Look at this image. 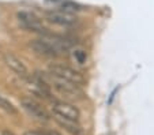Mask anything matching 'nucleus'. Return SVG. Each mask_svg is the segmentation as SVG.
I'll return each mask as SVG.
<instances>
[{"mask_svg": "<svg viewBox=\"0 0 154 135\" xmlns=\"http://www.w3.org/2000/svg\"><path fill=\"white\" fill-rule=\"evenodd\" d=\"M51 111H52L53 116H55L56 121H67V123H78L79 118H81V112L74 104L68 103V101H61L55 100L51 105Z\"/></svg>", "mask_w": 154, "mask_h": 135, "instance_id": "obj_1", "label": "nucleus"}, {"mask_svg": "<svg viewBox=\"0 0 154 135\" xmlns=\"http://www.w3.org/2000/svg\"><path fill=\"white\" fill-rule=\"evenodd\" d=\"M48 74L56 76V78H60V79H63V81H67V82L75 83V85H78V86H82L85 82V78L78 71L74 70L70 66L61 64V63L49 64V67H48Z\"/></svg>", "mask_w": 154, "mask_h": 135, "instance_id": "obj_2", "label": "nucleus"}, {"mask_svg": "<svg viewBox=\"0 0 154 135\" xmlns=\"http://www.w3.org/2000/svg\"><path fill=\"white\" fill-rule=\"evenodd\" d=\"M45 79H47L48 85L55 87L59 93L64 94V96H67V97H71V98H76L79 96H82V89L81 86L75 85V83H71V82H67V81H63L60 78H56L53 75H45L44 76Z\"/></svg>", "mask_w": 154, "mask_h": 135, "instance_id": "obj_3", "label": "nucleus"}, {"mask_svg": "<svg viewBox=\"0 0 154 135\" xmlns=\"http://www.w3.org/2000/svg\"><path fill=\"white\" fill-rule=\"evenodd\" d=\"M18 22L20 23V26L25 29L30 30V32H35V33H41V34H48V29L44 26L42 21L37 17L35 14L30 11H19L17 15Z\"/></svg>", "mask_w": 154, "mask_h": 135, "instance_id": "obj_4", "label": "nucleus"}, {"mask_svg": "<svg viewBox=\"0 0 154 135\" xmlns=\"http://www.w3.org/2000/svg\"><path fill=\"white\" fill-rule=\"evenodd\" d=\"M20 105H22V108L27 112V115L32 116L34 120L41 121V123H48V121L51 120V116H49L47 109L44 108L40 103L33 100V98H29V97L22 98Z\"/></svg>", "mask_w": 154, "mask_h": 135, "instance_id": "obj_5", "label": "nucleus"}, {"mask_svg": "<svg viewBox=\"0 0 154 135\" xmlns=\"http://www.w3.org/2000/svg\"><path fill=\"white\" fill-rule=\"evenodd\" d=\"M29 81V87L33 94H35L37 97L44 98V100H51L52 98V91H51V86L48 85L47 79L44 78L41 74H34L27 78Z\"/></svg>", "mask_w": 154, "mask_h": 135, "instance_id": "obj_6", "label": "nucleus"}, {"mask_svg": "<svg viewBox=\"0 0 154 135\" xmlns=\"http://www.w3.org/2000/svg\"><path fill=\"white\" fill-rule=\"evenodd\" d=\"M3 59H4V63H6L7 67H8L12 72L17 74L19 78H22V79H27V78L30 76L29 70H27V67L25 66V63L22 62L18 56H15L12 52H4L3 53Z\"/></svg>", "mask_w": 154, "mask_h": 135, "instance_id": "obj_7", "label": "nucleus"}, {"mask_svg": "<svg viewBox=\"0 0 154 135\" xmlns=\"http://www.w3.org/2000/svg\"><path fill=\"white\" fill-rule=\"evenodd\" d=\"M30 48H32L37 55L44 56V57H56V56H59V53L55 51V48L49 44V41H48L44 35L41 38L33 40V41L30 42Z\"/></svg>", "mask_w": 154, "mask_h": 135, "instance_id": "obj_8", "label": "nucleus"}, {"mask_svg": "<svg viewBox=\"0 0 154 135\" xmlns=\"http://www.w3.org/2000/svg\"><path fill=\"white\" fill-rule=\"evenodd\" d=\"M47 19L56 25L60 26H71L76 22V17H74L72 14L60 11V10H55V11H48L47 12Z\"/></svg>", "mask_w": 154, "mask_h": 135, "instance_id": "obj_9", "label": "nucleus"}, {"mask_svg": "<svg viewBox=\"0 0 154 135\" xmlns=\"http://www.w3.org/2000/svg\"><path fill=\"white\" fill-rule=\"evenodd\" d=\"M0 109H3L4 112H7V113H10V115H17L18 113V111L14 106V104H12L10 100H7L6 97H3L2 94H0Z\"/></svg>", "mask_w": 154, "mask_h": 135, "instance_id": "obj_10", "label": "nucleus"}, {"mask_svg": "<svg viewBox=\"0 0 154 135\" xmlns=\"http://www.w3.org/2000/svg\"><path fill=\"white\" fill-rule=\"evenodd\" d=\"M72 56H74V60L79 63V64H83L87 59V55L83 49H74L72 51Z\"/></svg>", "mask_w": 154, "mask_h": 135, "instance_id": "obj_11", "label": "nucleus"}, {"mask_svg": "<svg viewBox=\"0 0 154 135\" xmlns=\"http://www.w3.org/2000/svg\"><path fill=\"white\" fill-rule=\"evenodd\" d=\"M23 135H44V132H40V131H27V132H25Z\"/></svg>", "mask_w": 154, "mask_h": 135, "instance_id": "obj_12", "label": "nucleus"}, {"mask_svg": "<svg viewBox=\"0 0 154 135\" xmlns=\"http://www.w3.org/2000/svg\"><path fill=\"white\" fill-rule=\"evenodd\" d=\"M44 135H61V134L60 132H57V131H53V130H49V131L44 132Z\"/></svg>", "mask_w": 154, "mask_h": 135, "instance_id": "obj_13", "label": "nucleus"}]
</instances>
